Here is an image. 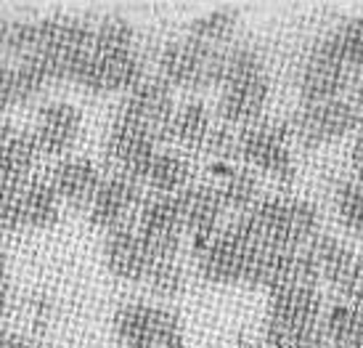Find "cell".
Masks as SVG:
<instances>
[{"label":"cell","instance_id":"obj_12","mask_svg":"<svg viewBox=\"0 0 363 348\" xmlns=\"http://www.w3.org/2000/svg\"><path fill=\"white\" fill-rule=\"evenodd\" d=\"M104 261L114 277L128 279V282H146L152 268L164 258L149 245V239L141 234L138 224L133 221V224L120 226L106 234Z\"/></svg>","mask_w":363,"mask_h":348},{"label":"cell","instance_id":"obj_6","mask_svg":"<svg viewBox=\"0 0 363 348\" xmlns=\"http://www.w3.org/2000/svg\"><path fill=\"white\" fill-rule=\"evenodd\" d=\"M257 253L260 245H255L236 224H228L199 253V274L218 285H247Z\"/></svg>","mask_w":363,"mask_h":348},{"label":"cell","instance_id":"obj_34","mask_svg":"<svg viewBox=\"0 0 363 348\" xmlns=\"http://www.w3.org/2000/svg\"><path fill=\"white\" fill-rule=\"evenodd\" d=\"M358 88H361V91H363V80H361V85H358Z\"/></svg>","mask_w":363,"mask_h":348},{"label":"cell","instance_id":"obj_10","mask_svg":"<svg viewBox=\"0 0 363 348\" xmlns=\"http://www.w3.org/2000/svg\"><path fill=\"white\" fill-rule=\"evenodd\" d=\"M308 250L315 258L321 279H326L345 300L363 308V256L329 234H318Z\"/></svg>","mask_w":363,"mask_h":348},{"label":"cell","instance_id":"obj_9","mask_svg":"<svg viewBox=\"0 0 363 348\" xmlns=\"http://www.w3.org/2000/svg\"><path fill=\"white\" fill-rule=\"evenodd\" d=\"M114 114L146 128L157 136V141H167V128L175 114L172 85L160 75H146L133 91H128Z\"/></svg>","mask_w":363,"mask_h":348},{"label":"cell","instance_id":"obj_19","mask_svg":"<svg viewBox=\"0 0 363 348\" xmlns=\"http://www.w3.org/2000/svg\"><path fill=\"white\" fill-rule=\"evenodd\" d=\"M313 53L323 56L326 62H334L347 72L361 75L363 70V16L347 19L340 27H334L329 35L313 45Z\"/></svg>","mask_w":363,"mask_h":348},{"label":"cell","instance_id":"obj_3","mask_svg":"<svg viewBox=\"0 0 363 348\" xmlns=\"http://www.w3.org/2000/svg\"><path fill=\"white\" fill-rule=\"evenodd\" d=\"M225 51L186 35L170 40L160 53V77L181 88H210L220 85Z\"/></svg>","mask_w":363,"mask_h":348},{"label":"cell","instance_id":"obj_28","mask_svg":"<svg viewBox=\"0 0 363 348\" xmlns=\"http://www.w3.org/2000/svg\"><path fill=\"white\" fill-rule=\"evenodd\" d=\"M265 348H334L326 338L323 327L294 330V332H279L265 330Z\"/></svg>","mask_w":363,"mask_h":348},{"label":"cell","instance_id":"obj_17","mask_svg":"<svg viewBox=\"0 0 363 348\" xmlns=\"http://www.w3.org/2000/svg\"><path fill=\"white\" fill-rule=\"evenodd\" d=\"M82 125V112L69 102H48L38 112L35 120V141L40 154H61L69 152L72 143L77 141Z\"/></svg>","mask_w":363,"mask_h":348},{"label":"cell","instance_id":"obj_25","mask_svg":"<svg viewBox=\"0 0 363 348\" xmlns=\"http://www.w3.org/2000/svg\"><path fill=\"white\" fill-rule=\"evenodd\" d=\"M257 175L250 170V168H233L231 173L223 178V184L218 186L220 192V200L225 205V213L233 210V213H247L250 207H255L260 200H257Z\"/></svg>","mask_w":363,"mask_h":348},{"label":"cell","instance_id":"obj_27","mask_svg":"<svg viewBox=\"0 0 363 348\" xmlns=\"http://www.w3.org/2000/svg\"><path fill=\"white\" fill-rule=\"evenodd\" d=\"M334 205L340 213V221L347 226V232H353L358 239H363V184L358 181H345L337 186Z\"/></svg>","mask_w":363,"mask_h":348},{"label":"cell","instance_id":"obj_18","mask_svg":"<svg viewBox=\"0 0 363 348\" xmlns=\"http://www.w3.org/2000/svg\"><path fill=\"white\" fill-rule=\"evenodd\" d=\"M101 181L104 178L99 173V168L88 157H67L53 168L51 173V184L56 189V195L61 197V202L80 207V210L91 207Z\"/></svg>","mask_w":363,"mask_h":348},{"label":"cell","instance_id":"obj_22","mask_svg":"<svg viewBox=\"0 0 363 348\" xmlns=\"http://www.w3.org/2000/svg\"><path fill=\"white\" fill-rule=\"evenodd\" d=\"M210 134V109L202 102H186L172 114V123L167 128V141H175L183 149H204Z\"/></svg>","mask_w":363,"mask_h":348},{"label":"cell","instance_id":"obj_32","mask_svg":"<svg viewBox=\"0 0 363 348\" xmlns=\"http://www.w3.org/2000/svg\"><path fill=\"white\" fill-rule=\"evenodd\" d=\"M350 168H353L358 184H363V138H355L353 152H350Z\"/></svg>","mask_w":363,"mask_h":348},{"label":"cell","instance_id":"obj_1","mask_svg":"<svg viewBox=\"0 0 363 348\" xmlns=\"http://www.w3.org/2000/svg\"><path fill=\"white\" fill-rule=\"evenodd\" d=\"M231 224L239 226L255 245L273 250H305L321 234L318 210L294 197H265Z\"/></svg>","mask_w":363,"mask_h":348},{"label":"cell","instance_id":"obj_2","mask_svg":"<svg viewBox=\"0 0 363 348\" xmlns=\"http://www.w3.org/2000/svg\"><path fill=\"white\" fill-rule=\"evenodd\" d=\"M220 112L223 125H250L260 123V114L271 96V75L265 70L262 56L252 45H236L225 51V67L220 80Z\"/></svg>","mask_w":363,"mask_h":348},{"label":"cell","instance_id":"obj_33","mask_svg":"<svg viewBox=\"0 0 363 348\" xmlns=\"http://www.w3.org/2000/svg\"><path fill=\"white\" fill-rule=\"evenodd\" d=\"M0 64H6V59H3V53H0Z\"/></svg>","mask_w":363,"mask_h":348},{"label":"cell","instance_id":"obj_7","mask_svg":"<svg viewBox=\"0 0 363 348\" xmlns=\"http://www.w3.org/2000/svg\"><path fill=\"white\" fill-rule=\"evenodd\" d=\"M146 77L141 53L133 48H117V45H101L91 43V51L82 62L77 75V85L96 93L109 91H133Z\"/></svg>","mask_w":363,"mask_h":348},{"label":"cell","instance_id":"obj_20","mask_svg":"<svg viewBox=\"0 0 363 348\" xmlns=\"http://www.w3.org/2000/svg\"><path fill=\"white\" fill-rule=\"evenodd\" d=\"M48 85L45 72L30 59L0 64V109L30 102Z\"/></svg>","mask_w":363,"mask_h":348},{"label":"cell","instance_id":"obj_23","mask_svg":"<svg viewBox=\"0 0 363 348\" xmlns=\"http://www.w3.org/2000/svg\"><path fill=\"white\" fill-rule=\"evenodd\" d=\"M191 181V165L178 152H157L152 160V168L146 173L143 184L152 186L157 195H178Z\"/></svg>","mask_w":363,"mask_h":348},{"label":"cell","instance_id":"obj_35","mask_svg":"<svg viewBox=\"0 0 363 348\" xmlns=\"http://www.w3.org/2000/svg\"><path fill=\"white\" fill-rule=\"evenodd\" d=\"M0 325H3V322H0ZM0 335H3V330H0Z\"/></svg>","mask_w":363,"mask_h":348},{"label":"cell","instance_id":"obj_14","mask_svg":"<svg viewBox=\"0 0 363 348\" xmlns=\"http://www.w3.org/2000/svg\"><path fill=\"white\" fill-rule=\"evenodd\" d=\"M135 224L141 229V234L149 239V245L160 253L162 258H178L181 247L183 215L178 205V195H154L138 210Z\"/></svg>","mask_w":363,"mask_h":348},{"label":"cell","instance_id":"obj_8","mask_svg":"<svg viewBox=\"0 0 363 348\" xmlns=\"http://www.w3.org/2000/svg\"><path fill=\"white\" fill-rule=\"evenodd\" d=\"M289 123H255L236 134L239 157L252 168L271 173L276 181H294V157L289 149Z\"/></svg>","mask_w":363,"mask_h":348},{"label":"cell","instance_id":"obj_30","mask_svg":"<svg viewBox=\"0 0 363 348\" xmlns=\"http://www.w3.org/2000/svg\"><path fill=\"white\" fill-rule=\"evenodd\" d=\"M6 300H9V274H6V247L0 242V322L6 314Z\"/></svg>","mask_w":363,"mask_h":348},{"label":"cell","instance_id":"obj_24","mask_svg":"<svg viewBox=\"0 0 363 348\" xmlns=\"http://www.w3.org/2000/svg\"><path fill=\"white\" fill-rule=\"evenodd\" d=\"M323 332L334 348H363V308L334 303L323 319Z\"/></svg>","mask_w":363,"mask_h":348},{"label":"cell","instance_id":"obj_29","mask_svg":"<svg viewBox=\"0 0 363 348\" xmlns=\"http://www.w3.org/2000/svg\"><path fill=\"white\" fill-rule=\"evenodd\" d=\"M146 285L152 287L154 293L160 295H178L186 285V274L183 266L178 263V258H164L152 268V274L146 279Z\"/></svg>","mask_w":363,"mask_h":348},{"label":"cell","instance_id":"obj_21","mask_svg":"<svg viewBox=\"0 0 363 348\" xmlns=\"http://www.w3.org/2000/svg\"><path fill=\"white\" fill-rule=\"evenodd\" d=\"M61 197L56 195L51 178L32 175L21 192V229H48L59 221Z\"/></svg>","mask_w":363,"mask_h":348},{"label":"cell","instance_id":"obj_16","mask_svg":"<svg viewBox=\"0 0 363 348\" xmlns=\"http://www.w3.org/2000/svg\"><path fill=\"white\" fill-rule=\"evenodd\" d=\"M321 295L315 287H284L271 293L268 303V325L265 330L294 332V330L318 327L321 319Z\"/></svg>","mask_w":363,"mask_h":348},{"label":"cell","instance_id":"obj_5","mask_svg":"<svg viewBox=\"0 0 363 348\" xmlns=\"http://www.w3.org/2000/svg\"><path fill=\"white\" fill-rule=\"evenodd\" d=\"M114 335L125 348H186L178 314L152 303H125L114 314Z\"/></svg>","mask_w":363,"mask_h":348},{"label":"cell","instance_id":"obj_26","mask_svg":"<svg viewBox=\"0 0 363 348\" xmlns=\"http://www.w3.org/2000/svg\"><path fill=\"white\" fill-rule=\"evenodd\" d=\"M236 24H239V16L236 11L231 9H218L210 11V13H202L189 24V35L196 38L202 43H223V40H231L233 32H236Z\"/></svg>","mask_w":363,"mask_h":348},{"label":"cell","instance_id":"obj_31","mask_svg":"<svg viewBox=\"0 0 363 348\" xmlns=\"http://www.w3.org/2000/svg\"><path fill=\"white\" fill-rule=\"evenodd\" d=\"M0 348H43V346L30 338H24V335H16V332H3L0 335Z\"/></svg>","mask_w":363,"mask_h":348},{"label":"cell","instance_id":"obj_15","mask_svg":"<svg viewBox=\"0 0 363 348\" xmlns=\"http://www.w3.org/2000/svg\"><path fill=\"white\" fill-rule=\"evenodd\" d=\"M178 205H181L183 215V229L194 236V250L202 253L215 239L218 224L225 213L218 186L189 184L183 192H178Z\"/></svg>","mask_w":363,"mask_h":348},{"label":"cell","instance_id":"obj_13","mask_svg":"<svg viewBox=\"0 0 363 348\" xmlns=\"http://www.w3.org/2000/svg\"><path fill=\"white\" fill-rule=\"evenodd\" d=\"M141 181L125 173H111L99 186L91 207H88V215L96 226L114 232L120 226L133 224L138 218L135 213L141 210Z\"/></svg>","mask_w":363,"mask_h":348},{"label":"cell","instance_id":"obj_4","mask_svg":"<svg viewBox=\"0 0 363 348\" xmlns=\"http://www.w3.org/2000/svg\"><path fill=\"white\" fill-rule=\"evenodd\" d=\"M289 125H292V134L308 149L337 141L363 125V91L358 88L350 96L334 99V102L308 104L294 114Z\"/></svg>","mask_w":363,"mask_h":348},{"label":"cell","instance_id":"obj_11","mask_svg":"<svg viewBox=\"0 0 363 348\" xmlns=\"http://www.w3.org/2000/svg\"><path fill=\"white\" fill-rule=\"evenodd\" d=\"M104 152H106V160L114 165V173H125L143 184L157 154V136L114 114L104 141Z\"/></svg>","mask_w":363,"mask_h":348}]
</instances>
